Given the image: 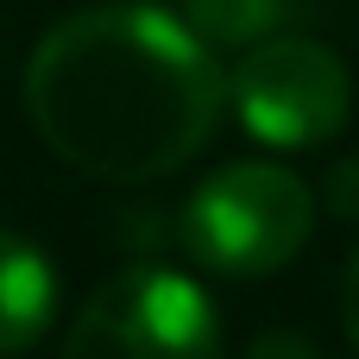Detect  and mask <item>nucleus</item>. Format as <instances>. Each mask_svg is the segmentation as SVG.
<instances>
[{"mask_svg": "<svg viewBox=\"0 0 359 359\" xmlns=\"http://www.w3.org/2000/svg\"><path fill=\"white\" fill-rule=\"evenodd\" d=\"M316 227V196L284 164H227L183 202V252L215 278L284 271Z\"/></svg>", "mask_w": 359, "mask_h": 359, "instance_id": "nucleus-2", "label": "nucleus"}, {"mask_svg": "<svg viewBox=\"0 0 359 359\" xmlns=\"http://www.w3.org/2000/svg\"><path fill=\"white\" fill-rule=\"evenodd\" d=\"M227 69L164 6H88L25 57V114L82 177L151 183L183 170L221 126Z\"/></svg>", "mask_w": 359, "mask_h": 359, "instance_id": "nucleus-1", "label": "nucleus"}, {"mask_svg": "<svg viewBox=\"0 0 359 359\" xmlns=\"http://www.w3.org/2000/svg\"><path fill=\"white\" fill-rule=\"evenodd\" d=\"M328 208H334V215H347V221L359 215V158L334 164V177H328Z\"/></svg>", "mask_w": 359, "mask_h": 359, "instance_id": "nucleus-7", "label": "nucleus"}, {"mask_svg": "<svg viewBox=\"0 0 359 359\" xmlns=\"http://www.w3.org/2000/svg\"><path fill=\"white\" fill-rule=\"evenodd\" d=\"M227 101L252 139L297 151L347 126L353 76L322 38H259L227 69Z\"/></svg>", "mask_w": 359, "mask_h": 359, "instance_id": "nucleus-4", "label": "nucleus"}, {"mask_svg": "<svg viewBox=\"0 0 359 359\" xmlns=\"http://www.w3.org/2000/svg\"><path fill=\"white\" fill-rule=\"evenodd\" d=\"M341 322H347V341L359 353V252L347 259V284H341Z\"/></svg>", "mask_w": 359, "mask_h": 359, "instance_id": "nucleus-9", "label": "nucleus"}, {"mask_svg": "<svg viewBox=\"0 0 359 359\" xmlns=\"http://www.w3.org/2000/svg\"><path fill=\"white\" fill-rule=\"evenodd\" d=\"M284 19V0H183V25L208 50H252Z\"/></svg>", "mask_w": 359, "mask_h": 359, "instance_id": "nucleus-6", "label": "nucleus"}, {"mask_svg": "<svg viewBox=\"0 0 359 359\" xmlns=\"http://www.w3.org/2000/svg\"><path fill=\"white\" fill-rule=\"evenodd\" d=\"M246 359H322V353H316L303 334H265V341H259Z\"/></svg>", "mask_w": 359, "mask_h": 359, "instance_id": "nucleus-8", "label": "nucleus"}, {"mask_svg": "<svg viewBox=\"0 0 359 359\" xmlns=\"http://www.w3.org/2000/svg\"><path fill=\"white\" fill-rule=\"evenodd\" d=\"M50 316H57V271H50V259L32 240L0 233V359L44 341Z\"/></svg>", "mask_w": 359, "mask_h": 359, "instance_id": "nucleus-5", "label": "nucleus"}, {"mask_svg": "<svg viewBox=\"0 0 359 359\" xmlns=\"http://www.w3.org/2000/svg\"><path fill=\"white\" fill-rule=\"evenodd\" d=\"M63 359H221V322L196 278L170 265H126L82 303Z\"/></svg>", "mask_w": 359, "mask_h": 359, "instance_id": "nucleus-3", "label": "nucleus"}]
</instances>
